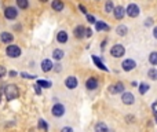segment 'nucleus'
<instances>
[{
    "mask_svg": "<svg viewBox=\"0 0 157 132\" xmlns=\"http://www.w3.org/2000/svg\"><path fill=\"white\" fill-rule=\"evenodd\" d=\"M4 95L7 101H14L19 96V90L15 84H7L4 85Z\"/></svg>",
    "mask_w": 157,
    "mask_h": 132,
    "instance_id": "nucleus-1",
    "label": "nucleus"
},
{
    "mask_svg": "<svg viewBox=\"0 0 157 132\" xmlns=\"http://www.w3.org/2000/svg\"><path fill=\"white\" fill-rule=\"evenodd\" d=\"M21 48H19L18 46H14V44H11V46H8L7 48H6V54H7V57L10 58H18L21 57Z\"/></svg>",
    "mask_w": 157,
    "mask_h": 132,
    "instance_id": "nucleus-2",
    "label": "nucleus"
},
{
    "mask_svg": "<svg viewBox=\"0 0 157 132\" xmlns=\"http://www.w3.org/2000/svg\"><path fill=\"white\" fill-rule=\"evenodd\" d=\"M124 52H125V50H124V47L121 44H114L112 47V50H110V55L114 58H121L124 55Z\"/></svg>",
    "mask_w": 157,
    "mask_h": 132,
    "instance_id": "nucleus-3",
    "label": "nucleus"
},
{
    "mask_svg": "<svg viewBox=\"0 0 157 132\" xmlns=\"http://www.w3.org/2000/svg\"><path fill=\"white\" fill-rule=\"evenodd\" d=\"M51 113H52V116H55V117H62V116L65 114V106L61 103L54 105L51 109Z\"/></svg>",
    "mask_w": 157,
    "mask_h": 132,
    "instance_id": "nucleus-4",
    "label": "nucleus"
},
{
    "mask_svg": "<svg viewBox=\"0 0 157 132\" xmlns=\"http://www.w3.org/2000/svg\"><path fill=\"white\" fill-rule=\"evenodd\" d=\"M125 13H127V15L131 16V18H136V16L139 15V7H138L136 4H129L128 7H127Z\"/></svg>",
    "mask_w": 157,
    "mask_h": 132,
    "instance_id": "nucleus-5",
    "label": "nucleus"
},
{
    "mask_svg": "<svg viewBox=\"0 0 157 132\" xmlns=\"http://www.w3.org/2000/svg\"><path fill=\"white\" fill-rule=\"evenodd\" d=\"M135 66H136V63H135V61H132V59H125L123 63H121V68H123L124 72H131V70H134Z\"/></svg>",
    "mask_w": 157,
    "mask_h": 132,
    "instance_id": "nucleus-6",
    "label": "nucleus"
},
{
    "mask_svg": "<svg viewBox=\"0 0 157 132\" xmlns=\"http://www.w3.org/2000/svg\"><path fill=\"white\" fill-rule=\"evenodd\" d=\"M17 15H18V11L15 7H7L4 10V16L7 19H15Z\"/></svg>",
    "mask_w": 157,
    "mask_h": 132,
    "instance_id": "nucleus-7",
    "label": "nucleus"
},
{
    "mask_svg": "<svg viewBox=\"0 0 157 132\" xmlns=\"http://www.w3.org/2000/svg\"><path fill=\"white\" fill-rule=\"evenodd\" d=\"M121 102H123L124 105H134L135 96L132 95L131 92H124L123 96H121Z\"/></svg>",
    "mask_w": 157,
    "mask_h": 132,
    "instance_id": "nucleus-8",
    "label": "nucleus"
},
{
    "mask_svg": "<svg viewBox=\"0 0 157 132\" xmlns=\"http://www.w3.org/2000/svg\"><path fill=\"white\" fill-rule=\"evenodd\" d=\"M124 91V84L123 82H116V84L110 85L109 87V92L110 94H118V92H123Z\"/></svg>",
    "mask_w": 157,
    "mask_h": 132,
    "instance_id": "nucleus-9",
    "label": "nucleus"
},
{
    "mask_svg": "<svg viewBox=\"0 0 157 132\" xmlns=\"http://www.w3.org/2000/svg\"><path fill=\"white\" fill-rule=\"evenodd\" d=\"M85 28L84 26H81V25H79V26H76L73 29V35H74V37H77V38H83L85 36Z\"/></svg>",
    "mask_w": 157,
    "mask_h": 132,
    "instance_id": "nucleus-10",
    "label": "nucleus"
},
{
    "mask_svg": "<svg viewBox=\"0 0 157 132\" xmlns=\"http://www.w3.org/2000/svg\"><path fill=\"white\" fill-rule=\"evenodd\" d=\"M65 85L69 90H74V88L77 87V79L74 76H69L68 79L65 80Z\"/></svg>",
    "mask_w": 157,
    "mask_h": 132,
    "instance_id": "nucleus-11",
    "label": "nucleus"
},
{
    "mask_svg": "<svg viewBox=\"0 0 157 132\" xmlns=\"http://www.w3.org/2000/svg\"><path fill=\"white\" fill-rule=\"evenodd\" d=\"M124 14H127V13H125V10H124V8L121 7V6H117V7H114L113 15H114V18H116V19H123Z\"/></svg>",
    "mask_w": 157,
    "mask_h": 132,
    "instance_id": "nucleus-12",
    "label": "nucleus"
},
{
    "mask_svg": "<svg viewBox=\"0 0 157 132\" xmlns=\"http://www.w3.org/2000/svg\"><path fill=\"white\" fill-rule=\"evenodd\" d=\"M0 40H2L3 43H6V44H10L11 41L14 40V36L11 35V33H8V32H3V33H0Z\"/></svg>",
    "mask_w": 157,
    "mask_h": 132,
    "instance_id": "nucleus-13",
    "label": "nucleus"
},
{
    "mask_svg": "<svg viewBox=\"0 0 157 132\" xmlns=\"http://www.w3.org/2000/svg\"><path fill=\"white\" fill-rule=\"evenodd\" d=\"M85 85H87L88 90H96L98 88V81H96V79H94V77H91V79L87 80V82H85Z\"/></svg>",
    "mask_w": 157,
    "mask_h": 132,
    "instance_id": "nucleus-14",
    "label": "nucleus"
},
{
    "mask_svg": "<svg viewBox=\"0 0 157 132\" xmlns=\"http://www.w3.org/2000/svg\"><path fill=\"white\" fill-rule=\"evenodd\" d=\"M52 66H54V65H52L51 61H50V59H44L43 62H41V70H43V72H50L52 69Z\"/></svg>",
    "mask_w": 157,
    "mask_h": 132,
    "instance_id": "nucleus-15",
    "label": "nucleus"
},
{
    "mask_svg": "<svg viewBox=\"0 0 157 132\" xmlns=\"http://www.w3.org/2000/svg\"><path fill=\"white\" fill-rule=\"evenodd\" d=\"M51 7H52V10H55V11H62L63 10V2L62 0H52Z\"/></svg>",
    "mask_w": 157,
    "mask_h": 132,
    "instance_id": "nucleus-16",
    "label": "nucleus"
},
{
    "mask_svg": "<svg viewBox=\"0 0 157 132\" xmlns=\"http://www.w3.org/2000/svg\"><path fill=\"white\" fill-rule=\"evenodd\" d=\"M116 33H117L118 36H125L127 33H128V28H127L125 25H118V26L116 28Z\"/></svg>",
    "mask_w": 157,
    "mask_h": 132,
    "instance_id": "nucleus-17",
    "label": "nucleus"
},
{
    "mask_svg": "<svg viewBox=\"0 0 157 132\" xmlns=\"http://www.w3.org/2000/svg\"><path fill=\"white\" fill-rule=\"evenodd\" d=\"M57 40L59 41V43H66V41H68V33H66L65 30H61L57 35Z\"/></svg>",
    "mask_w": 157,
    "mask_h": 132,
    "instance_id": "nucleus-18",
    "label": "nucleus"
},
{
    "mask_svg": "<svg viewBox=\"0 0 157 132\" xmlns=\"http://www.w3.org/2000/svg\"><path fill=\"white\" fill-rule=\"evenodd\" d=\"M95 26H96V30H106V32H107V30L110 29V26H109V25H107V24H105L103 21H98V22H96V25H95Z\"/></svg>",
    "mask_w": 157,
    "mask_h": 132,
    "instance_id": "nucleus-19",
    "label": "nucleus"
},
{
    "mask_svg": "<svg viewBox=\"0 0 157 132\" xmlns=\"http://www.w3.org/2000/svg\"><path fill=\"white\" fill-rule=\"evenodd\" d=\"M107 131H109V128H107L106 124L98 123V124L95 125V132H107Z\"/></svg>",
    "mask_w": 157,
    "mask_h": 132,
    "instance_id": "nucleus-20",
    "label": "nucleus"
},
{
    "mask_svg": "<svg viewBox=\"0 0 157 132\" xmlns=\"http://www.w3.org/2000/svg\"><path fill=\"white\" fill-rule=\"evenodd\" d=\"M92 61H94V63H95V65L101 69V70H107V68L103 65V63H102V61L99 59V58H96L95 55H92Z\"/></svg>",
    "mask_w": 157,
    "mask_h": 132,
    "instance_id": "nucleus-21",
    "label": "nucleus"
},
{
    "mask_svg": "<svg viewBox=\"0 0 157 132\" xmlns=\"http://www.w3.org/2000/svg\"><path fill=\"white\" fill-rule=\"evenodd\" d=\"M63 55H65V52H63L62 50H54V51H52V58H54V59H57V61L62 59Z\"/></svg>",
    "mask_w": 157,
    "mask_h": 132,
    "instance_id": "nucleus-22",
    "label": "nucleus"
},
{
    "mask_svg": "<svg viewBox=\"0 0 157 132\" xmlns=\"http://www.w3.org/2000/svg\"><path fill=\"white\" fill-rule=\"evenodd\" d=\"M149 62H150L151 65L157 66V51L150 52V55H149Z\"/></svg>",
    "mask_w": 157,
    "mask_h": 132,
    "instance_id": "nucleus-23",
    "label": "nucleus"
},
{
    "mask_svg": "<svg viewBox=\"0 0 157 132\" xmlns=\"http://www.w3.org/2000/svg\"><path fill=\"white\" fill-rule=\"evenodd\" d=\"M39 129H41L43 132H47L48 131V125H47V123L44 120H39V124H37Z\"/></svg>",
    "mask_w": 157,
    "mask_h": 132,
    "instance_id": "nucleus-24",
    "label": "nucleus"
},
{
    "mask_svg": "<svg viewBox=\"0 0 157 132\" xmlns=\"http://www.w3.org/2000/svg\"><path fill=\"white\" fill-rule=\"evenodd\" d=\"M17 6H18L21 10H25V8H28V6H29V2H28V0H17Z\"/></svg>",
    "mask_w": 157,
    "mask_h": 132,
    "instance_id": "nucleus-25",
    "label": "nucleus"
},
{
    "mask_svg": "<svg viewBox=\"0 0 157 132\" xmlns=\"http://www.w3.org/2000/svg\"><path fill=\"white\" fill-rule=\"evenodd\" d=\"M148 77L150 80H154V81H156L157 80V69H154V68L150 69V70L148 72Z\"/></svg>",
    "mask_w": 157,
    "mask_h": 132,
    "instance_id": "nucleus-26",
    "label": "nucleus"
},
{
    "mask_svg": "<svg viewBox=\"0 0 157 132\" xmlns=\"http://www.w3.org/2000/svg\"><path fill=\"white\" fill-rule=\"evenodd\" d=\"M37 85L41 88H50L51 87V82L50 81H44V80H37Z\"/></svg>",
    "mask_w": 157,
    "mask_h": 132,
    "instance_id": "nucleus-27",
    "label": "nucleus"
},
{
    "mask_svg": "<svg viewBox=\"0 0 157 132\" xmlns=\"http://www.w3.org/2000/svg\"><path fill=\"white\" fill-rule=\"evenodd\" d=\"M149 90V85L145 84V82H142V84H139V94L140 95H143V94H146Z\"/></svg>",
    "mask_w": 157,
    "mask_h": 132,
    "instance_id": "nucleus-28",
    "label": "nucleus"
},
{
    "mask_svg": "<svg viewBox=\"0 0 157 132\" xmlns=\"http://www.w3.org/2000/svg\"><path fill=\"white\" fill-rule=\"evenodd\" d=\"M105 11H106V13H113V11H114V7H113V3L110 2H107L106 4H105Z\"/></svg>",
    "mask_w": 157,
    "mask_h": 132,
    "instance_id": "nucleus-29",
    "label": "nucleus"
},
{
    "mask_svg": "<svg viewBox=\"0 0 157 132\" xmlns=\"http://www.w3.org/2000/svg\"><path fill=\"white\" fill-rule=\"evenodd\" d=\"M22 77H25V79H36L35 74H28V73H21Z\"/></svg>",
    "mask_w": 157,
    "mask_h": 132,
    "instance_id": "nucleus-30",
    "label": "nucleus"
},
{
    "mask_svg": "<svg viewBox=\"0 0 157 132\" xmlns=\"http://www.w3.org/2000/svg\"><path fill=\"white\" fill-rule=\"evenodd\" d=\"M6 73H7V70H6V68H3V66H0V79H3Z\"/></svg>",
    "mask_w": 157,
    "mask_h": 132,
    "instance_id": "nucleus-31",
    "label": "nucleus"
},
{
    "mask_svg": "<svg viewBox=\"0 0 157 132\" xmlns=\"http://www.w3.org/2000/svg\"><path fill=\"white\" fill-rule=\"evenodd\" d=\"M87 19H88V22H90V24H96L95 18H94L92 15H88V14H87Z\"/></svg>",
    "mask_w": 157,
    "mask_h": 132,
    "instance_id": "nucleus-32",
    "label": "nucleus"
},
{
    "mask_svg": "<svg viewBox=\"0 0 157 132\" xmlns=\"http://www.w3.org/2000/svg\"><path fill=\"white\" fill-rule=\"evenodd\" d=\"M79 8H80V10H81V13H83V14H85V15H87V8H85L84 6H83V4H80V6H79Z\"/></svg>",
    "mask_w": 157,
    "mask_h": 132,
    "instance_id": "nucleus-33",
    "label": "nucleus"
},
{
    "mask_svg": "<svg viewBox=\"0 0 157 132\" xmlns=\"http://www.w3.org/2000/svg\"><path fill=\"white\" fill-rule=\"evenodd\" d=\"M61 132H73V129H72L70 127H65V128H62Z\"/></svg>",
    "mask_w": 157,
    "mask_h": 132,
    "instance_id": "nucleus-34",
    "label": "nucleus"
},
{
    "mask_svg": "<svg viewBox=\"0 0 157 132\" xmlns=\"http://www.w3.org/2000/svg\"><path fill=\"white\" fill-rule=\"evenodd\" d=\"M151 24H153V19H151V18H148V19H146V22H145L146 26H150Z\"/></svg>",
    "mask_w": 157,
    "mask_h": 132,
    "instance_id": "nucleus-35",
    "label": "nucleus"
},
{
    "mask_svg": "<svg viewBox=\"0 0 157 132\" xmlns=\"http://www.w3.org/2000/svg\"><path fill=\"white\" fill-rule=\"evenodd\" d=\"M33 88H35L36 94H37V95H40V94H41V91H40V88H39V85H37V84H36V85H35V87H33Z\"/></svg>",
    "mask_w": 157,
    "mask_h": 132,
    "instance_id": "nucleus-36",
    "label": "nucleus"
},
{
    "mask_svg": "<svg viewBox=\"0 0 157 132\" xmlns=\"http://www.w3.org/2000/svg\"><path fill=\"white\" fill-rule=\"evenodd\" d=\"M153 114H154V118H156V121H157V110H156V103L153 105Z\"/></svg>",
    "mask_w": 157,
    "mask_h": 132,
    "instance_id": "nucleus-37",
    "label": "nucleus"
},
{
    "mask_svg": "<svg viewBox=\"0 0 157 132\" xmlns=\"http://www.w3.org/2000/svg\"><path fill=\"white\" fill-rule=\"evenodd\" d=\"M91 35H92V30H91V29L85 30V36H87V37H91Z\"/></svg>",
    "mask_w": 157,
    "mask_h": 132,
    "instance_id": "nucleus-38",
    "label": "nucleus"
},
{
    "mask_svg": "<svg viewBox=\"0 0 157 132\" xmlns=\"http://www.w3.org/2000/svg\"><path fill=\"white\" fill-rule=\"evenodd\" d=\"M153 36H154V38H157V26L153 29Z\"/></svg>",
    "mask_w": 157,
    "mask_h": 132,
    "instance_id": "nucleus-39",
    "label": "nucleus"
},
{
    "mask_svg": "<svg viewBox=\"0 0 157 132\" xmlns=\"http://www.w3.org/2000/svg\"><path fill=\"white\" fill-rule=\"evenodd\" d=\"M105 44H106V40H103V41H102V44H101V48H102V50L105 48Z\"/></svg>",
    "mask_w": 157,
    "mask_h": 132,
    "instance_id": "nucleus-40",
    "label": "nucleus"
},
{
    "mask_svg": "<svg viewBox=\"0 0 157 132\" xmlns=\"http://www.w3.org/2000/svg\"><path fill=\"white\" fill-rule=\"evenodd\" d=\"M39 2H41V3H47L48 0H39Z\"/></svg>",
    "mask_w": 157,
    "mask_h": 132,
    "instance_id": "nucleus-41",
    "label": "nucleus"
},
{
    "mask_svg": "<svg viewBox=\"0 0 157 132\" xmlns=\"http://www.w3.org/2000/svg\"><path fill=\"white\" fill-rule=\"evenodd\" d=\"M107 132H113V131H110V129H109V131H107Z\"/></svg>",
    "mask_w": 157,
    "mask_h": 132,
    "instance_id": "nucleus-42",
    "label": "nucleus"
},
{
    "mask_svg": "<svg viewBox=\"0 0 157 132\" xmlns=\"http://www.w3.org/2000/svg\"><path fill=\"white\" fill-rule=\"evenodd\" d=\"M96 2H98V0H96Z\"/></svg>",
    "mask_w": 157,
    "mask_h": 132,
    "instance_id": "nucleus-43",
    "label": "nucleus"
}]
</instances>
